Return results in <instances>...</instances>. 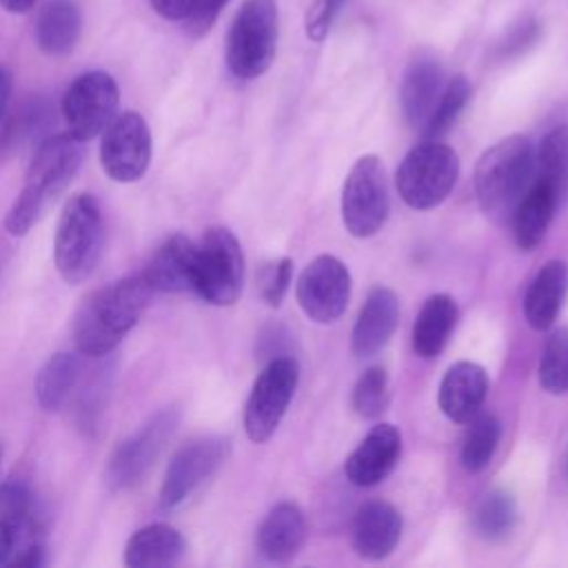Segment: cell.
Instances as JSON below:
<instances>
[{
    "instance_id": "43",
    "label": "cell",
    "mask_w": 568,
    "mask_h": 568,
    "mask_svg": "<svg viewBox=\"0 0 568 568\" xmlns=\"http://www.w3.org/2000/svg\"><path fill=\"white\" fill-rule=\"evenodd\" d=\"M0 4L11 13H24L36 4V0H0Z\"/></svg>"
},
{
    "instance_id": "35",
    "label": "cell",
    "mask_w": 568,
    "mask_h": 568,
    "mask_svg": "<svg viewBox=\"0 0 568 568\" xmlns=\"http://www.w3.org/2000/svg\"><path fill=\"white\" fill-rule=\"evenodd\" d=\"M36 541H42V526L36 519L0 517V566H16L20 555Z\"/></svg>"
},
{
    "instance_id": "28",
    "label": "cell",
    "mask_w": 568,
    "mask_h": 568,
    "mask_svg": "<svg viewBox=\"0 0 568 568\" xmlns=\"http://www.w3.org/2000/svg\"><path fill=\"white\" fill-rule=\"evenodd\" d=\"M535 166L537 182L546 184L561 204L568 197V124H559L544 135Z\"/></svg>"
},
{
    "instance_id": "7",
    "label": "cell",
    "mask_w": 568,
    "mask_h": 568,
    "mask_svg": "<svg viewBox=\"0 0 568 568\" xmlns=\"http://www.w3.org/2000/svg\"><path fill=\"white\" fill-rule=\"evenodd\" d=\"M242 280L244 257L237 237L224 226L209 229L195 248L193 293L213 306H231L242 293Z\"/></svg>"
},
{
    "instance_id": "25",
    "label": "cell",
    "mask_w": 568,
    "mask_h": 568,
    "mask_svg": "<svg viewBox=\"0 0 568 568\" xmlns=\"http://www.w3.org/2000/svg\"><path fill=\"white\" fill-rule=\"evenodd\" d=\"M457 315L459 311L450 295H430L419 308L417 320L413 324V351L424 359L439 355L457 324Z\"/></svg>"
},
{
    "instance_id": "36",
    "label": "cell",
    "mask_w": 568,
    "mask_h": 568,
    "mask_svg": "<svg viewBox=\"0 0 568 568\" xmlns=\"http://www.w3.org/2000/svg\"><path fill=\"white\" fill-rule=\"evenodd\" d=\"M293 277V260L291 257H280L262 266L260 271V293L262 300L268 306H280Z\"/></svg>"
},
{
    "instance_id": "24",
    "label": "cell",
    "mask_w": 568,
    "mask_h": 568,
    "mask_svg": "<svg viewBox=\"0 0 568 568\" xmlns=\"http://www.w3.org/2000/svg\"><path fill=\"white\" fill-rule=\"evenodd\" d=\"M186 552V541L180 530L169 524H149L133 532L124 548V564L131 568L173 566Z\"/></svg>"
},
{
    "instance_id": "27",
    "label": "cell",
    "mask_w": 568,
    "mask_h": 568,
    "mask_svg": "<svg viewBox=\"0 0 568 568\" xmlns=\"http://www.w3.org/2000/svg\"><path fill=\"white\" fill-rule=\"evenodd\" d=\"M80 379V357L69 351L51 355L36 377V397L44 410H60Z\"/></svg>"
},
{
    "instance_id": "16",
    "label": "cell",
    "mask_w": 568,
    "mask_h": 568,
    "mask_svg": "<svg viewBox=\"0 0 568 568\" xmlns=\"http://www.w3.org/2000/svg\"><path fill=\"white\" fill-rule=\"evenodd\" d=\"M351 535L353 548L359 557L379 561L388 557L399 541L402 515L393 504L384 499H371L357 508Z\"/></svg>"
},
{
    "instance_id": "31",
    "label": "cell",
    "mask_w": 568,
    "mask_h": 568,
    "mask_svg": "<svg viewBox=\"0 0 568 568\" xmlns=\"http://www.w3.org/2000/svg\"><path fill=\"white\" fill-rule=\"evenodd\" d=\"M501 424L493 413H477L468 419L466 435L462 439V466L468 473H481L499 444Z\"/></svg>"
},
{
    "instance_id": "37",
    "label": "cell",
    "mask_w": 568,
    "mask_h": 568,
    "mask_svg": "<svg viewBox=\"0 0 568 568\" xmlns=\"http://www.w3.org/2000/svg\"><path fill=\"white\" fill-rule=\"evenodd\" d=\"M0 517L2 519H36L33 495L20 481L0 484Z\"/></svg>"
},
{
    "instance_id": "40",
    "label": "cell",
    "mask_w": 568,
    "mask_h": 568,
    "mask_svg": "<svg viewBox=\"0 0 568 568\" xmlns=\"http://www.w3.org/2000/svg\"><path fill=\"white\" fill-rule=\"evenodd\" d=\"M226 2L229 0H200L195 11L186 18L189 31L193 36H204L213 27V22L217 20V16L226 7Z\"/></svg>"
},
{
    "instance_id": "19",
    "label": "cell",
    "mask_w": 568,
    "mask_h": 568,
    "mask_svg": "<svg viewBox=\"0 0 568 568\" xmlns=\"http://www.w3.org/2000/svg\"><path fill=\"white\" fill-rule=\"evenodd\" d=\"M306 539V519L297 504H275L257 528V550L273 564L291 561Z\"/></svg>"
},
{
    "instance_id": "1",
    "label": "cell",
    "mask_w": 568,
    "mask_h": 568,
    "mask_svg": "<svg viewBox=\"0 0 568 568\" xmlns=\"http://www.w3.org/2000/svg\"><path fill=\"white\" fill-rule=\"evenodd\" d=\"M155 291L142 273L122 277L84 297L73 317V339L82 355L104 357L135 326Z\"/></svg>"
},
{
    "instance_id": "39",
    "label": "cell",
    "mask_w": 568,
    "mask_h": 568,
    "mask_svg": "<svg viewBox=\"0 0 568 568\" xmlns=\"http://www.w3.org/2000/svg\"><path fill=\"white\" fill-rule=\"evenodd\" d=\"M539 36V22L532 18L521 20L519 24H515V29L506 36L504 44H501V53L504 55H517L521 51H526Z\"/></svg>"
},
{
    "instance_id": "42",
    "label": "cell",
    "mask_w": 568,
    "mask_h": 568,
    "mask_svg": "<svg viewBox=\"0 0 568 568\" xmlns=\"http://www.w3.org/2000/svg\"><path fill=\"white\" fill-rule=\"evenodd\" d=\"M9 98H11V73H9V69L4 64H0V122L7 115Z\"/></svg>"
},
{
    "instance_id": "34",
    "label": "cell",
    "mask_w": 568,
    "mask_h": 568,
    "mask_svg": "<svg viewBox=\"0 0 568 568\" xmlns=\"http://www.w3.org/2000/svg\"><path fill=\"white\" fill-rule=\"evenodd\" d=\"M388 406V375L382 366H371L362 373L353 388V408L364 419L379 417Z\"/></svg>"
},
{
    "instance_id": "20",
    "label": "cell",
    "mask_w": 568,
    "mask_h": 568,
    "mask_svg": "<svg viewBox=\"0 0 568 568\" xmlns=\"http://www.w3.org/2000/svg\"><path fill=\"white\" fill-rule=\"evenodd\" d=\"M568 293V262L548 260L530 280L524 295V317L530 328L546 331L559 315Z\"/></svg>"
},
{
    "instance_id": "32",
    "label": "cell",
    "mask_w": 568,
    "mask_h": 568,
    "mask_svg": "<svg viewBox=\"0 0 568 568\" xmlns=\"http://www.w3.org/2000/svg\"><path fill=\"white\" fill-rule=\"evenodd\" d=\"M468 100H470L468 78L453 75L446 82L433 113L428 115V120L424 124V140H442L455 126V122L462 115V111L466 109Z\"/></svg>"
},
{
    "instance_id": "6",
    "label": "cell",
    "mask_w": 568,
    "mask_h": 568,
    "mask_svg": "<svg viewBox=\"0 0 568 568\" xmlns=\"http://www.w3.org/2000/svg\"><path fill=\"white\" fill-rule=\"evenodd\" d=\"M459 175V158L439 140H424L413 146L402 160L395 184L399 197L417 211H428L442 204L453 191Z\"/></svg>"
},
{
    "instance_id": "5",
    "label": "cell",
    "mask_w": 568,
    "mask_h": 568,
    "mask_svg": "<svg viewBox=\"0 0 568 568\" xmlns=\"http://www.w3.org/2000/svg\"><path fill=\"white\" fill-rule=\"evenodd\" d=\"M277 51V2L244 0L226 38V64L235 78L262 75Z\"/></svg>"
},
{
    "instance_id": "15",
    "label": "cell",
    "mask_w": 568,
    "mask_h": 568,
    "mask_svg": "<svg viewBox=\"0 0 568 568\" xmlns=\"http://www.w3.org/2000/svg\"><path fill=\"white\" fill-rule=\"evenodd\" d=\"M402 453V435L393 424H377L348 455L344 464L346 479L353 486L371 488L388 477Z\"/></svg>"
},
{
    "instance_id": "12",
    "label": "cell",
    "mask_w": 568,
    "mask_h": 568,
    "mask_svg": "<svg viewBox=\"0 0 568 568\" xmlns=\"http://www.w3.org/2000/svg\"><path fill=\"white\" fill-rule=\"evenodd\" d=\"M295 295L308 320L331 324L346 311L351 297V273L335 255H317L300 273Z\"/></svg>"
},
{
    "instance_id": "18",
    "label": "cell",
    "mask_w": 568,
    "mask_h": 568,
    "mask_svg": "<svg viewBox=\"0 0 568 568\" xmlns=\"http://www.w3.org/2000/svg\"><path fill=\"white\" fill-rule=\"evenodd\" d=\"M488 395V375L477 362H455L439 384V408L453 422L473 419Z\"/></svg>"
},
{
    "instance_id": "11",
    "label": "cell",
    "mask_w": 568,
    "mask_h": 568,
    "mask_svg": "<svg viewBox=\"0 0 568 568\" xmlns=\"http://www.w3.org/2000/svg\"><path fill=\"white\" fill-rule=\"evenodd\" d=\"M118 102L120 91L109 73H82L71 82L62 98V113L69 124V131L82 142L95 138L113 122Z\"/></svg>"
},
{
    "instance_id": "23",
    "label": "cell",
    "mask_w": 568,
    "mask_h": 568,
    "mask_svg": "<svg viewBox=\"0 0 568 568\" xmlns=\"http://www.w3.org/2000/svg\"><path fill=\"white\" fill-rule=\"evenodd\" d=\"M557 206L559 202L546 184L535 180L528 186V191L521 195V200L510 213L513 235L521 251H532L544 242Z\"/></svg>"
},
{
    "instance_id": "3",
    "label": "cell",
    "mask_w": 568,
    "mask_h": 568,
    "mask_svg": "<svg viewBox=\"0 0 568 568\" xmlns=\"http://www.w3.org/2000/svg\"><path fill=\"white\" fill-rule=\"evenodd\" d=\"M535 173V151L528 138L508 135L486 149L475 166V195L481 211L495 220L510 217Z\"/></svg>"
},
{
    "instance_id": "13",
    "label": "cell",
    "mask_w": 568,
    "mask_h": 568,
    "mask_svg": "<svg viewBox=\"0 0 568 568\" xmlns=\"http://www.w3.org/2000/svg\"><path fill=\"white\" fill-rule=\"evenodd\" d=\"M100 162L104 173L115 182L140 180L151 162V131L144 118L126 111L104 129L100 144Z\"/></svg>"
},
{
    "instance_id": "38",
    "label": "cell",
    "mask_w": 568,
    "mask_h": 568,
    "mask_svg": "<svg viewBox=\"0 0 568 568\" xmlns=\"http://www.w3.org/2000/svg\"><path fill=\"white\" fill-rule=\"evenodd\" d=\"M342 2L344 0H315V4L311 7V11L306 16V36L311 40H315V42L324 40Z\"/></svg>"
},
{
    "instance_id": "41",
    "label": "cell",
    "mask_w": 568,
    "mask_h": 568,
    "mask_svg": "<svg viewBox=\"0 0 568 568\" xmlns=\"http://www.w3.org/2000/svg\"><path fill=\"white\" fill-rule=\"evenodd\" d=\"M200 0H151V7L166 20H186Z\"/></svg>"
},
{
    "instance_id": "10",
    "label": "cell",
    "mask_w": 568,
    "mask_h": 568,
    "mask_svg": "<svg viewBox=\"0 0 568 568\" xmlns=\"http://www.w3.org/2000/svg\"><path fill=\"white\" fill-rule=\"evenodd\" d=\"M229 442L224 437H200L186 442L169 462L160 488V510L180 508L226 459Z\"/></svg>"
},
{
    "instance_id": "45",
    "label": "cell",
    "mask_w": 568,
    "mask_h": 568,
    "mask_svg": "<svg viewBox=\"0 0 568 568\" xmlns=\"http://www.w3.org/2000/svg\"><path fill=\"white\" fill-rule=\"evenodd\" d=\"M0 459H2V446H0Z\"/></svg>"
},
{
    "instance_id": "8",
    "label": "cell",
    "mask_w": 568,
    "mask_h": 568,
    "mask_svg": "<svg viewBox=\"0 0 568 568\" xmlns=\"http://www.w3.org/2000/svg\"><path fill=\"white\" fill-rule=\"evenodd\" d=\"M390 211L384 164L368 153L355 160L342 186V222L353 237L375 235Z\"/></svg>"
},
{
    "instance_id": "26",
    "label": "cell",
    "mask_w": 568,
    "mask_h": 568,
    "mask_svg": "<svg viewBox=\"0 0 568 568\" xmlns=\"http://www.w3.org/2000/svg\"><path fill=\"white\" fill-rule=\"evenodd\" d=\"M80 11L71 0H51L36 22V42L49 55L69 53L80 38Z\"/></svg>"
},
{
    "instance_id": "30",
    "label": "cell",
    "mask_w": 568,
    "mask_h": 568,
    "mask_svg": "<svg viewBox=\"0 0 568 568\" xmlns=\"http://www.w3.org/2000/svg\"><path fill=\"white\" fill-rule=\"evenodd\" d=\"M517 526V501L506 488L488 490L475 508V528L488 541L506 539Z\"/></svg>"
},
{
    "instance_id": "2",
    "label": "cell",
    "mask_w": 568,
    "mask_h": 568,
    "mask_svg": "<svg viewBox=\"0 0 568 568\" xmlns=\"http://www.w3.org/2000/svg\"><path fill=\"white\" fill-rule=\"evenodd\" d=\"M82 140L69 133L44 138L27 169L22 191L11 204L4 226L11 235H24L64 193L82 164Z\"/></svg>"
},
{
    "instance_id": "33",
    "label": "cell",
    "mask_w": 568,
    "mask_h": 568,
    "mask_svg": "<svg viewBox=\"0 0 568 568\" xmlns=\"http://www.w3.org/2000/svg\"><path fill=\"white\" fill-rule=\"evenodd\" d=\"M539 386L550 395L568 393V326L555 328L544 344Z\"/></svg>"
},
{
    "instance_id": "29",
    "label": "cell",
    "mask_w": 568,
    "mask_h": 568,
    "mask_svg": "<svg viewBox=\"0 0 568 568\" xmlns=\"http://www.w3.org/2000/svg\"><path fill=\"white\" fill-rule=\"evenodd\" d=\"M51 122L49 102L42 98H31L18 106L13 115L2 122L0 129V158H7L29 144L33 138H40Z\"/></svg>"
},
{
    "instance_id": "21",
    "label": "cell",
    "mask_w": 568,
    "mask_h": 568,
    "mask_svg": "<svg viewBox=\"0 0 568 568\" xmlns=\"http://www.w3.org/2000/svg\"><path fill=\"white\" fill-rule=\"evenodd\" d=\"M195 248L186 235H171L149 260L142 271L144 280L153 291L180 293L193 291V273H195Z\"/></svg>"
},
{
    "instance_id": "17",
    "label": "cell",
    "mask_w": 568,
    "mask_h": 568,
    "mask_svg": "<svg viewBox=\"0 0 568 568\" xmlns=\"http://www.w3.org/2000/svg\"><path fill=\"white\" fill-rule=\"evenodd\" d=\"M399 320L397 295L386 286H375L353 326L351 348L357 357H371L379 353L393 337Z\"/></svg>"
},
{
    "instance_id": "22",
    "label": "cell",
    "mask_w": 568,
    "mask_h": 568,
    "mask_svg": "<svg viewBox=\"0 0 568 568\" xmlns=\"http://www.w3.org/2000/svg\"><path fill=\"white\" fill-rule=\"evenodd\" d=\"M444 87H446L444 69L435 58L419 55L408 64L402 80L399 98H402L404 115L413 126L426 124Z\"/></svg>"
},
{
    "instance_id": "9",
    "label": "cell",
    "mask_w": 568,
    "mask_h": 568,
    "mask_svg": "<svg viewBox=\"0 0 568 568\" xmlns=\"http://www.w3.org/2000/svg\"><path fill=\"white\" fill-rule=\"evenodd\" d=\"M297 379L300 366L293 357H273L262 368L244 408V430L251 442L271 439L293 399Z\"/></svg>"
},
{
    "instance_id": "44",
    "label": "cell",
    "mask_w": 568,
    "mask_h": 568,
    "mask_svg": "<svg viewBox=\"0 0 568 568\" xmlns=\"http://www.w3.org/2000/svg\"><path fill=\"white\" fill-rule=\"evenodd\" d=\"M566 477H568V453H566Z\"/></svg>"
},
{
    "instance_id": "4",
    "label": "cell",
    "mask_w": 568,
    "mask_h": 568,
    "mask_svg": "<svg viewBox=\"0 0 568 568\" xmlns=\"http://www.w3.org/2000/svg\"><path fill=\"white\" fill-rule=\"evenodd\" d=\"M104 246V220L98 200L89 193L73 195L55 231V266L64 282L82 284L95 271Z\"/></svg>"
},
{
    "instance_id": "14",
    "label": "cell",
    "mask_w": 568,
    "mask_h": 568,
    "mask_svg": "<svg viewBox=\"0 0 568 568\" xmlns=\"http://www.w3.org/2000/svg\"><path fill=\"white\" fill-rule=\"evenodd\" d=\"M178 424V413L166 408L158 413L144 428L124 439L111 455L106 479L113 488H131L146 477L164 444Z\"/></svg>"
}]
</instances>
